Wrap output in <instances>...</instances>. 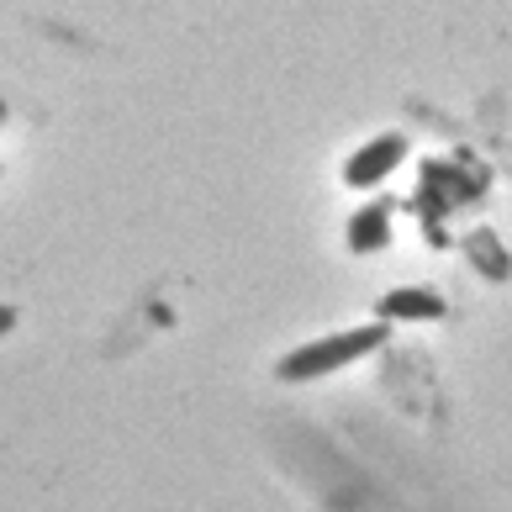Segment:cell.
Listing matches in <instances>:
<instances>
[{"label":"cell","instance_id":"3957f363","mask_svg":"<svg viewBox=\"0 0 512 512\" xmlns=\"http://www.w3.org/2000/svg\"><path fill=\"white\" fill-rule=\"evenodd\" d=\"M381 312H386V317H439L444 301L433 296V291H391V296L381 301Z\"/></svg>","mask_w":512,"mask_h":512},{"label":"cell","instance_id":"7a4b0ae2","mask_svg":"<svg viewBox=\"0 0 512 512\" xmlns=\"http://www.w3.org/2000/svg\"><path fill=\"white\" fill-rule=\"evenodd\" d=\"M396 159H402V138H375V148H365V154L349 164V180L354 185H370V180H381Z\"/></svg>","mask_w":512,"mask_h":512},{"label":"cell","instance_id":"6da1fadb","mask_svg":"<svg viewBox=\"0 0 512 512\" xmlns=\"http://www.w3.org/2000/svg\"><path fill=\"white\" fill-rule=\"evenodd\" d=\"M381 344V328H354V333H333V338H322V344H307V349H296L286 365H280V375L286 381H301V375H322V370H333V365H344V359L354 354H365Z\"/></svg>","mask_w":512,"mask_h":512},{"label":"cell","instance_id":"277c9868","mask_svg":"<svg viewBox=\"0 0 512 512\" xmlns=\"http://www.w3.org/2000/svg\"><path fill=\"white\" fill-rule=\"evenodd\" d=\"M386 217H391L386 206H370V212L354 222V233H349L354 249H375V243H381V222H386Z\"/></svg>","mask_w":512,"mask_h":512}]
</instances>
